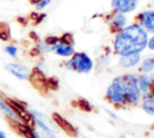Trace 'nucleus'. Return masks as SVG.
Wrapping results in <instances>:
<instances>
[{"label":"nucleus","mask_w":154,"mask_h":138,"mask_svg":"<svg viewBox=\"0 0 154 138\" xmlns=\"http://www.w3.org/2000/svg\"><path fill=\"white\" fill-rule=\"evenodd\" d=\"M138 74L128 72L112 79L105 92V101L116 109H126L138 106L142 101V92L137 85Z\"/></svg>","instance_id":"obj_1"},{"label":"nucleus","mask_w":154,"mask_h":138,"mask_svg":"<svg viewBox=\"0 0 154 138\" xmlns=\"http://www.w3.org/2000/svg\"><path fill=\"white\" fill-rule=\"evenodd\" d=\"M148 38V32L134 22L114 35L113 54L123 56L130 53H142L147 48Z\"/></svg>","instance_id":"obj_2"},{"label":"nucleus","mask_w":154,"mask_h":138,"mask_svg":"<svg viewBox=\"0 0 154 138\" xmlns=\"http://www.w3.org/2000/svg\"><path fill=\"white\" fill-rule=\"evenodd\" d=\"M64 67L79 74H88L94 70L95 62L88 53L75 52L72 56L69 58V60L64 64Z\"/></svg>","instance_id":"obj_3"},{"label":"nucleus","mask_w":154,"mask_h":138,"mask_svg":"<svg viewBox=\"0 0 154 138\" xmlns=\"http://www.w3.org/2000/svg\"><path fill=\"white\" fill-rule=\"evenodd\" d=\"M5 102L8 104V107L12 109V112L16 114L17 119L20 120L24 124H28L30 126H34L35 121H34V118H32V114H31V110L28 109V106L25 102L18 100V98H13V97H10V96H1Z\"/></svg>","instance_id":"obj_4"},{"label":"nucleus","mask_w":154,"mask_h":138,"mask_svg":"<svg viewBox=\"0 0 154 138\" xmlns=\"http://www.w3.org/2000/svg\"><path fill=\"white\" fill-rule=\"evenodd\" d=\"M28 80L30 82L32 88L35 90H37L42 96H49L51 91L48 90V85H47V76H46L45 71L38 65L34 66L30 70Z\"/></svg>","instance_id":"obj_5"},{"label":"nucleus","mask_w":154,"mask_h":138,"mask_svg":"<svg viewBox=\"0 0 154 138\" xmlns=\"http://www.w3.org/2000/svg\"><path fill=\"white\" fill-rule=\"evenodd\" d=\"M109 32L116 35L119 31H122L126 25H128V17L125 13L122 12H117V11H112V13H108L105 18Z\"/></svg>","instance_id":"obj_6"},{"label":"nucleus","mask_w":154,"mask_h":138,"mask_svg":"<svg viewBox=\"0 0 154 138\" xmlns=\"http://www.w3.org/2000/svg\"><path fill=\"white\" fill-rule=\"evenodd\" d=\"M51 119L53 121V124L59 128L65 134H67L69 137H72V138H77L78 137V130L66 119L64 118L61 114H59L58 112H53L52 115H51Z\"/></svg>","instance_id":"obj_7"},{"label":"nucleus","mask_w":154,"mask_h":138,"mask_svg":"<svg viewBox=\"0 0 154 138\" xmlns=\"http://www.w3.org/2000/svg\"><path fill=\"white\" fill-rule=\"evenodd\" d=\"M135 23L140 24L147 32L149 34H154V8L150 10H146L140 12L138 14H136L135 17Z\"/></svg>","instance_id":"obj_8"},{"label":"nucleus","mask_w":154,"mask_h":138,"mask_svg":"<svg viewBox=\"0 0 154 138\" xmlns=\"http://www.w3.org/2000/svg\"><path fill=\"white\" fill-rule=\"evenodd\" d=\"M8 125L11 126L12 130L16 131V133H18L20 137L23 138H36V133L34 130V126H30L28 124L22 122L18 119H7Z\"/></svg>","instance_id":"obj_9"},{"label":"nucleus","mask_w":154,"mask_h":138,"mask_svg":"<svg viewBox=\"0 0 154 138\" xmlns=\"http://www.w3.org/2000/svg\"><path fill=\"white\" fill-rule=\"evenodd\" d=\"M5 70L19 80H28L30 74V68L19 62H8L5 65Z\"/></svg>","instance_id":"obj_10"},{"label":"nucleus","mask_w":154,"mask_h":138,"mask_svg":"<svg viewBox=\"0 0 154 138\" xmlns=\"http://www.w3.org/2000/svg\"><path fill=\"white\" fill-rule=\"evenodd\" d=\"M140 0H112L111 6L113 11L122 12V13H130L134 12L138 5Z\"/></svg>","instance_id":"obj_11"},{"label":"nucleus","mask_w":154,"mask_h":138,"mask_svg":"<svg viewBox=\"0 0 154 138\" xmlns=\"http://www.w3.org/2000/svg\"><path fill=\"white\" fill-rule=\"evenodd\" d=\"M34 130L36 133V138H58L53 130V126L48 125L43 121L35 120Z\"/></svg>","instance_id":"obj_12"},{"label":"nucleus","mask_w":154,"mask_h":138,"mask_svg":"<svg viewBox=\"0 0 154 138\" xmlns=\"http://www.w3.org/2000/svg\"><path fill=\"white\" fill-rule=\"evenodd\" d=\"M52 52H53L55 55L60 56V58L69 59V58H71V56H72V54H73L76 50H75L73 44H67V43L58 42L55 46H53Z\"/></svg>","instance_id":"obj_13"},{"label":"nucleus","mask_w":154,"mask_h":138,"mask_svg":"<svg viewBox=\"0 0 154 138\" xmlns=\"http://www.w3.org/2000/svg\"><path fill=\"white\" fill-rule=\"evenodd\" d=\"M141 62V53H130L119 58V65L124 68H134Z\"/></svg>","instance_id":"obj_14"},{"label":"nucleus","mask_w":154,"mask_h":138,"mask_svg":"<svg viewBox=\"0 0 154 138\" xmlns=\"http://www.w3.org/2000/svg\"><path fill=\"white\" fill-rule=\"evenodd\" d=\"M138 73H146V74H154V56H147L140 62Z\"/></svg>","instance_id":"obj_15"},{"label":"nucleus","mask_w":154,"mask_h":138,"mask_svg":"<svg viewBox=\"0 0 154 138\" xmlns=\"http://www.w3.org/2000/svg\"><path fill=\"white\" fill-rule=\"evenodd\" d=\"M71 104L73 107H76L77 109H79L81 112H84V113H90L94 109L91 103L87 98H83V97H78V98L71 101Z\"/></svg>","instance_id":"obj_16"},{"label":"nucleus","mask_w":154,"mask_h":138,"mask_svg":"<svg viewBox=\"0 0 154 138\" xmlns=\"http://www.w3.org/2000/svg\"><path fill=\"white\" fill-rule=\"evenodd\" d=\"M150 80H152V76L150 74H146V73H140L138 74V77H137V85H138V88H140L142 94L148 92Z\"/></svg>","instance_id":"obj_17"},{"label":"nucleus","mask_w":154,"mask_h":138,"mask_svg":"<svg viewBox=\"0 0 154 138\" xmlns=\"http://www.w3.org/2000/svg\"><path fill=\"white\" fill-rule=\"evenodd\" d=\"M12 40V32L11 26L6 22H0V41L8 42Z\"/></svg>","instance_id":"obj_18"},{"label":"nucleus","mask_w":154,"mask_h":138,"mask_svg":"<svg viewBox=\"0 0 154 138\" xmlns=\"http://www.w3.org/2000/svg\"><path fill=\"white\" fill-rule=\"evenodd\" d=\"M141 108L143 109L144 113L148 115L154 116V97L150 98H142L141 101Z\"/></svg>","instance_id":"obj_19"},{"label":"nucleus","mask_w":154,"mask_h":138,"mask_svg":"<svg viewBox=\"0 0 154 138\" xmlns=\"http://www.w3.org/2000/svg\"><path fill=\"white\" fill-rule=\"evenodd\" d=\"M0 112H2L4 113V115L6 116V119H17V116H16V114L12 112V109L8 107V104L5 102V100L0 96Z\"/></svg>","instance_id":"obj_20"},{"label":"nucleus","mask_w":154,"mask_h":138,"mask_svg":"<svg viewBox=\"0 0 154 138\" xmlns=\"http://www.w3.org/2000/svg\"><path fill=\"white\" fill-rule=\"evenodd\" d=\"M47 85L51 92L57 91L59 89V79L57 77H47Z\"/></svg>","instance_id":"obj_21"},{"label":"nucleus","mask_w":154,"mask_h":138,"mask_svg":"<svg viewBox=\"0 0 154 138\" xmlns=\"http://www.w3.org/2000/svg\"><path fill=\"white\" fill-rule=\"evenodd\" d=\"M59 42L67 43V44H73V43H75L73 34H72V32H64L63 35L59 36Z\"/></svg>","instance_id":"obj_22"},{"label":"nucleus","mask_w":154,"mask_h":138,"mask_svg":"<svg viewBox=\"0 0 154 138\" xmlns=\"http://www.w3.org/2000/svg\"><path fill=\"white\" fill-rule=\"evenodd\" d=\"M4 50H5V53H7L11 58H17L18 56V48H17V46H14V44H7V46H5V48H4Z\"/></svg>","instance_id":"obj_23"},{"label":"nucleus","mask_w":154,"mask_h":138,"mask_svg":"<svg viewBox=\"0 0 154 138\" xmlns=\"http://www.w3.org/2000/svg\"><path fill=\"white\" fill-rule=\"evenodd\" d=\"M43 42L49 46L51 48H53V46H55L58 42H59V36H55V35H48L43 38Z\"/></svg>","instance_id":"obj_24"},{"label":"nucleus","mask_w":154,"mask_h":138,"mask_svg":"<svg viewBox=\"0 0 154 138\" xmlns=\"http://www.w3.org/2000/svg\"><path fill=\"white\" fill-rule=\"evenodd\" d=\"M45 17H46V14H45V13H37V12H32V13L30 14V19L34 22V24H35V25L40 24V23L45 19Z\"/></svg>","instance_id":"obj_25"},{"label":"nucleus","mask_w":154,"mask_h":138,"mask_svg":"<svg viewBox=\"0 0 154 138\" xmlns=\"http://www.w3.org/2000/svg\"><path fill=\"white\" fill-rule=\"evenodd\" d=\"M150 97H154V77H152V80H150V84H149L148 92L142 94V98H150Z\"/></svg>","instance_id":"obj_26"},{"label":"nucleus","mask_w":154,"mask_h":138,"mask_svg":"<svg viewBox=\"0 0 154 138\" xmlns=\"http://www.w3.org/2000/svg\"><path fill=\"white\" fill-rule=\"evenodd\" d=\"M49 4H51V0H41L38 4H36V5H35V8H36L37 11H41V10L46 8Z\"/></svg>","instance_id":"obj_27"},{"label":"nucleus","mask_w":154,"mask_h":138,"mask_svg":"<svg viewBox=\"0 0 154 138\" xmlns=\"http://www.w3.org/2000/svg\"><path fill=\"white\" fill-rule=\"evenodd\" d=\"M147 48L152 52H154V34L150 38H148V43H147Z\"/></svg>","instance_id":"obj_28"},{"label":"nucleus","mask_w":154,"mask_h":138,"mask_svg":"<svg viewBox=\"0 0 154 138\" xmlns=\"http://www.w3.org/2000/svg\"><path fill=\"white\" fill-rule=\"evenodd\" d=\"M0 138H7V136H6V133L2 131V130H0Z\"/></svg>","instance_id":"obj_29"},{"label":"nucleus","mask_w":154,"mask_h":138,"mask_svg":"<svg viewBox=\"0 0 154 138\" xmlns=\"http://www.w3.org/2000/svg\"><path fill=\"white\" fill-rule=\"evenodd\" d=\"M41 0H29V2L31 4V5H36V4H38Z\"/></svg>","instance_id":"obj_30"}]
</instances>
